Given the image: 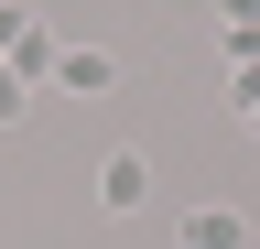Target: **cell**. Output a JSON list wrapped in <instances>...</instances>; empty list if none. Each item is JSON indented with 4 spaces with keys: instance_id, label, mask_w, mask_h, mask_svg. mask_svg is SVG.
I'll return each instance as SVG.
<instances>
[{
    "instance_id": "cell-1",
    "label": "cell",
    "mask_w": 260,
    "mask_h": 249,
    "mask_svg": "<svg viewBox=\"0 0 260 249\" xmlns=\"http://www.w3.org/2000/svg\"><path fill=\"white\" fill-rule=\"evenodd\" d=\"M54 87H65V98H109V87H119V54L109 44H65L54 54Z\"/></svg>"
},
{
    "instance_id": "cell-2",
    "label": "cell",
    "mask_w": 260,
    "mask_h": 249,
    "mask_svg": "<svg viewBox=\"0 0 260 249\" xmlns=\"http://www.w3.org/2000/svg\"><path fill=\"white\" fill-rule=\"evenodd\" d=\"M98 206H109V217H141L152 206V163H141V152H109V163H98Z\"/></svg>"
},
{
    "instance_id": "cell-3",
    "label": "cell",
    "mask_w": 260,
    "mask_h": 249,
    "mask_svg": "<svg viewBox=\"0 0 260 249\" xmlns=\"http://www.w3.org/2000/svg\"><path fill=\"white\" fill-rule=\"evenodd\" d=\"M174 238H184V249H249V217H239V206H184Z\"/></svg>"
},
{
    "instance_id": "cell-4",
    "label": "cell",
    "mask_w": 260,
    "mask_h": 249,
    "mask_svg": "<svg viewBox=\"0 0 260 249\" xmlns=\"http://www.w3.org/2000/svg\"><path fill=\"white\" fill-rule=\"evenodd\" d=\"M54 54H65V44H54L44 22L22 11V22H11V76H22V87H32V76H54Z\"/></svg>"
},
{
    "instance_id": "cell-5",
    "label": "cell",
    "mask_w": 260,
    "mask_h": 249,
    "mask_svg": "<svg viewBox=\"0 0 260 249\" xmlns=\"http://www.w3.org/2000/svg\"><path fill=\"white\" fill-rule=\"evenodd\" d=\"M228 109H239L249 130H260V76H239V87H228Z\"/></svg>"
},
{
    "instance_id": "cell-6",
    "label": "cell",
    "mask_w": 260,
    "mask_h": 249,
    "mask_svg": "<svg viewBox=\"0 0 260 249\" xmlns=\"http://www.w3.org/2000/svg\"><path fill=\"white\" fill-rule=\"evenodd\" d=\"M11 119H22V76L0 65V130H11Z\"/></svg>"
}]
</instances>
